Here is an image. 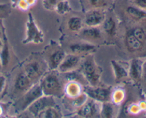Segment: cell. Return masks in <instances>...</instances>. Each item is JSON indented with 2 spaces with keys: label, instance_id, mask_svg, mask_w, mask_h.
<instances>
[{
  "label": "cell",
  "instance_id": "obj_1",
  "mask_svg": "<svg viewBox=\"0 0 146 118\" xmlns=\"http://www.w3.org/2000/svg\"><path fill=\"white\" fill-rule=\"evenodd\" d=\"M39 84L45 95L61 98L64 93L61 81L55 70H51L48 73L44 74Z\"/></svg>",
  "mask_w": 146,
  "mask_h": 118
},
{
  "label": "cell",
  "instance_id": "obj_2",
  "mask_svg": "<svg viewBox=\"0 0 146 118\" xmlns=\"http://www.w3.org/2000/svg\"><path fill=\"white\" fill-rule=\"evenodd\" d=\"M81 73L89 85L96 86L101 82L102 70L92 55H88L81 64Z\"/></svg>",
  "mask_w": 146,
  "mask_h": 118
},
{
  "label": "cell",
  "instance_id": "obj_3",
  "mask_svg": "<svg viewBox=\"0 0 146 118\" xmlns=\"http://www.w3.org/2000/svg\"><path fill=\"white\" fill-rule=\"evenodd\" d=\"M44 33L36 24L32 14L29 12L26 24V36L22 43L24 44H40L44 42Z\"/></svg>",
  "mask_w": 146,
  "mask_h": 118
},
{
  "label": "cell",
  "instance_id": "obj_4",
  "mask_svg": "<svg viewBox=\"0 0 146 118\" xmlns=\"http://www.w3.org/2000/svg\"><path fill=\"white\" fill-rule=\"evenodd\" d=\"M84 92L88 98L94 100L98 102H107L111 100L112 89L111 87H101L96 85H89L84 88Z\"/></svg>",
  "mask_w": 146,
  "mask_h": 118
},
{
  "label": "cell",
  "instance_id": "obj_5",
  "mask_svg": "<svg viewBox=\"0 0 146 118\" xmlns=\"http://www.w3.org/2000/svg\"><path fill=\"white\" fill-rule=\"evenodd\" d=\"M44 94H43L39 82L34 83L28 90L24 92L22 98L19 100L18 104H17V107L19 110L24 112L31 103H33L36 100L42 96Z\"/></svg>",
  "mask_w": 146,
  "mask_h": 118
},
{
  "label": "cell",
  "instance_id": "obj_6",
  "mask_svg": "<svg viewBox=\"0 0 146 118\" xmlns=\"http://www.w3.org/2000/svg\"><path fill=\"white\" fill-rule=\"evenodd\" d=\"M56 104L54 97L49 95H43L38 99L36 100L27 107V110L34 117H37L38 114L42 112L44 109L50 106H55Z\"/></svg>",
  "mask_w": 146,
  "mask_h": 118
},
{
  "label": "cell",
  "instance_id": "obj_7",
  "mask_svg": "<svg viewBox=\"0 0 146 118\" xmlns=\"http://www.w3.org/2000/svg\"><path fill=\"white\" fill-rule=\"evenodd\" d=\"M101 102L94 100L87 99V100L78 108L77 115L81 117H100Z\"/></svg>",
  "mask_w": 146,
  "mask_h": 118
},
{
  "label": "cell",
  "instance_id": "obj_8",
  "mask_svg": "<svg viewBox=\"0 0 146 118\" xmlns=\"http://www.w3.org/2000/svg\"><path fill=\"white\" fill-rule=\"evenodd\" d=\"M106 15L104 9H92L87 11L84 17V23L87 26H99L104 23Z\"/></svg>",
  "mask_w": 146,
  "mask_h": 118
},
{
  "label": "cell",
  "instance_id": "obj_9",
  "mask_svg": "<svg viewBox=\"0 0 146 118\" xmlns=\"http://www.w3.org/2000/svg\"><path fill=\"white\" fill-rule=\"evenodd\" d=\"M24 72L34 83H36V81L38 80L44 74L42 63L36 60H33L27 63L24 65Z\"/></svg>",
  "mask_w": 146,
  "mask_h": 118
},
{
  "label": "cell",
  "instance_id": "obj_10",
  "mask_svg": "<svg viewBox=\"0 0 146 118\" xmlns=\"http://www.w3.org/2000/svg\"><path fill=\"white\" fill-rule=\"evenodd\" d=\"M81 56L75 54H66L62 62L58 65L57 70L61 73L71 72L75 71L81 63Z\"/></svg>",
  "mask_w": 146,
  "mask_h": 118
},
{
  "label": "cell",
  "instance_id": "obj_11",
  "mask_svg": "<svg viewBox=\"0 0 146 118\" xmlns=\"http://www.w3.org/2000/svg\"><path fill=\"white\" fill-rule=\"evenodd\" d=\"M71 53L77 55H88L96 51V45L90 42L74 43L69 45Z\"/></svg>",
  "mask_w": 146,
  "mask_h": 118
},
{
  "label": "cell",
  "instance_id": "obj_12",
  "mask_svg": "<svg viewBox=\"0 0 146 118\" xmlns=\"http://www.w3.org/2000/svg\"><path fill=\"white\" fill-rule=\"evenodd\" d=\"M143 63L140 58H133L131 60L128 68V76L134 81L138 82L143 79Z\"/></svg>",
  "mask_w": 146,
  "mask_h": 118
},
{
  "label": "cell",
  "instance_id": "obj_13",
  "mask_svg": "<svg viewBox=\"0 0 146 118\" xmlns=\"http://www.w3.org/2000/svg\"><path fill=\"white\" fill-rule=\"evenodd\" d=\"M34 84V82L26 75L24 71H22L16 77L14 82V90L17 92L24 93Z\"/></svg>",
  "mask_w": 146,
  "mask_h": 118
},
{
  "label": "cell",
  "instance_id": "obj_14",
  "mask_svg": "<svg viewBox=\"0 0 146 118\" xmlns=\"http://www.w3.org/2000/svg\"><path fill=\"white\" fill-rule=\"evenodd\" d=\"M125 44L127 50L131 53H136L141 51L143 48L144 44L140 41L132 32L128 31L125 34Z\"/></svg>",
  "mask_w": 146,
  "mask_h": 118
},
{
  "label": "cell",
  "instance_id": "obj_15",
  "mask_svg": "<svg viewBox=\"0 0 146 118\" xmlns=\"http://www.w3.org/2000/svg\"><path fill=\"white\" fill-rule=\"evenodd\" d=\"M66 53L61 48L53 50L50 53L48 58V65L50 70H56L60 65Z\"/></svg>",
  "mask_w": 146,
  "mask_h": 118
},
{
  "label": "cell",
  "instance_id": "obj_16",
  "mask_svg": "<svg viewBox=\"0 0 146 118\" xmlns=\"http://www.w3.org/2000/svg\"><path fill=\"white\" fill-rule=\"evenodd\" d=\"M83 92L84 88L82 85L76 80H68L64 88V94L70 99L76 98L82 94Z\"/></svg>",
  "mask_w": 146,
  "mask_h": 118
},
{
  "label": "cell",
  "instance_id": "obj_17",
  "mask_svg": "<svg viewBox=\"0 0 146 118\" xmlns=\"http://www.w3.org/2000/svg\"><path fill=\"white\" fill-rule=\"evenodd\" d=\"M79 32L81 38L87 41H98L102 37V32L98 26H87L86 28H82Z\"/></svg>",
  "mask_w": 146,
  "mask_h": 118
},
{
  "label": "cell",
  "instance_id": "obj_18",
  "mask_svg": "<svg viewBox=\"0 0 146 118\" xmlns=\"http://www.w3.org/2000/svg\"><path fill=\"white\" fill-rule=\"evenodd\" d=\"M111 65L113 71L115 82H119L121 80L128 76V69H127L120 62L113 60L111 61Z\"/></svg>",
  "mask_w": 146,
  "mask_h": 118
},
{
  "label": "cell",
  "instance_id": "obj_19",
  "mask_svg": "<svg viewBox=\"0 0 146 118\" xmlns=\"http://www.w3.org/2000/svg\"><path fill=\"white\" fill-rule=\"evenodd\" d=\"M125 13L127 15L135 21H141L146 20V11L136 6H128L125 9Z\"/></svg>",
  "mask_w": 146,
  "mask_h": 118
},
{
  "label": "cell",
  "instance_id": "obj_20",
  "mask_svg": "<svg viewBox=\"0 0 146 118\" xmlns=\"http://www.w3.org/2000/svg\"><path fill=\"white\" fill-rule=\"evenodd\" d=\"M3 45L0 49V59H1L2 68L7 66L10 61V50L6 33L3 36Z\"/></svg>",
  "mask_w": 146,
  "mask_h": 118
},
{
  "label": "cell",
  "instance_id": "obj_21",
  "mask_svg": "<svg viewBox=\"0 0 146 118\" xmlns=\"http://www.w3.org/2000/svg\"><path fill=\"white\" fill-rule=\"evenodd\" d=\"M102 24L103 29L106 35L111 38L115 36L117 32V22L113 17H106Z\"/></svg>",
  "mask_w": 146,
  "mask_h": 118
},
{
  "label": "cell",
  "instance_id": "obj_22",
  "mask_svg": "<svg viewBox=\"0 0 146 118\" xmlns=\"http://www.w3.org/2000/svg\"><path fill=\"white\" fill-rule=\"evenodd\" d=\"M115 113V104L111 102V101L101 102L100 117L104 118H111L113 117Z\"/></svg>",
  "mask_w": 146,
  "mask_h": 118
},
{
  "label": "cell",
  "instance_id": "obj_23",
  "mask_svg": "<svg viewBox=\"0 0 146 118\" xmlns=\"http://www.w3.org/2000/svg\"><path fill=\"white\" fill-rule=\"evenodd\" d=\"M37 117L40 118H59L62 117L59 109L55 106H50L40 112Z\"/></svg>",
  "mask_w": 146,
  "mask_h": 118
},
{
  "label": "cell",
  "instance_id": "obj_24",
  "mask_svg": "<svg viewBox=\"0 0 146 118\" xmlns=\"http://www.w3.org/2000/svg\"><path fill=\"white\" fill-rule=\"evenodd\" d=\"M67 25L68 29L72 32H79L83 28V20L81 17L74 16L70 17Z\"/></svg>",
  "mask_w": 146,
  "mask_h": 118
},
{
  "label": "cell",
  "instance_id": "obj_25",
  "mask_svg": "<svg viewBox=\"0 0 146 118\" xmlns=\"http://www.w3.org/2000/svg\"><path fill=\"white\" fill-rule=\"evenodd\" d=\"M54 11L60 15H64L71 11V7L67 0H62L58 2Z\"/></svg>",
  "mask_w": 146,
  "mask_h": 118
},
{
  "label": "cell",
  "instance_id": "obj_26",
  "mask_svg": "<svg viewBox=\"0 0 146 118\" xmlns=\"http://www.w3.org/2000/svg\"><path fill=\"white\" fill-rule=\"evenodd\" d=\"M125 91L123 89H120L119 88V89H117L112 92L111 100H112L113 103L118 105L123 102L124 99H125Z\"/></svg>",
  "mask_w": 146,
  "mask_h": 118
},
{
  "label": "cell",
  "instance_id": "obj_27",
  "mask_svg": "<svg viewBox=\"0 0 146 118\" xmlns=\"http://www.w3.org/2000/svg\"><path fill=\"white\" fill-rule=\"evenodd\" d=\"M92 9H105L109 5L108 0H88Z\"/></svg>",
  "mask_w": 146,
  "mask_h": 118
},
{
  "label": "cell",
  "instance_id": "obj_28",
  "mask_svg": "<svg viewBox=\"0 0 146 118\" xmlns=\"http://www.w3.org/2000/svg\"><path fill=\"white\" fill-rule=\"evenodd\" d=\"M132 34L142 43H145L146 41V33L145 30L141 27H135L131 30Z\"/></svg>",
  "mask_w": 146,
  "mask_h": 118
},
{
  "label": "cell",
  "instance_id": "obj_29",
  "mask_svg": "<svg viewBox=\"0 0 146 118\" xmlns=\"http://www.w3.org/2000/svg\"><path fill=\"white\" fill-rule=\"evenodd\" d=\"M62 0H42V4L44 9L48 11H54L58 2Z\"/></svg>",
  "mask_w": 146,
  "mask_h": 118
},
{
  "label": "cell",
  "instance_id": "obj_30",
  "mask_svg": "<svg viewBox=\"0 0 146 118\" xmlns=\"http://www.w3.org/2000/svg\"><path fill=\"white\" fill-rule=\"evenodd\" d=\"M11 14V6L8 4H0V18H7Z\"/></svg>",
  "mask_w": 146,
  "mask_h": 118
},
{
  "label": "cell",
  "instance_id": "obj_31",
  "mask_svg": "<svg viewBox=\"0 0 146 118\" xmlns=\"http://www.w3.org/2000/svg\"><path fill=\"white\" fill-rule=\"evenodd\" d=\"M128 111L129 113L132 114V115H138L141 112H142V109L140 107L139 103L138 104H132L131 106L128 107Z\"/></svg>",
  "mask_w": 146,
  "mask_h": 118
},
{
  "label": "cell",
  "instance_id": "obj_32",
  "mask_svg": "<svg viewBox=\"0 0 146 118\" xmlns=\"http://www.w3.org/2000/svg\"><path fill=\"white\" fill-rule=\"evenodd\" d=\"M131 2L133 5L136 6L146 11V0H131Z\"/></svg>",
  "mask_w": 146,
  "mask_h": 118
},
{
  "label": "cell",
  "instance_id": "obj_33",
  "mask_svg": "<svg viewBox=\"0 0 146 118\" xmlns=\"http://www.w3.org/2000/svg\"><path fill=\"white\" fill-rule=\"evenodd\" d=\"M7 84V78L4 75H0V95L4 92Z\"/></svg>",
  "mask_w": 146,
  "mask_h": 118
},
{
  "label": "cell",
  "instance_id": "obj_34",
  "mask_svg": "<svg viewBox=\"0 0 146 118\" xmlns=\"http://www.w3.org/2000/svg\"><path fill=\"white\" fill-rule=\"evenodd\" d=\"M6 33L5 27H4V24H3V18H0V38L2 39L3 36Z\"/></svg>",
  "mask_w": 146,
  "mask_h": 118
},
{
  "label": "cell",
  "instance_id": "obj_35",
  "mask_svg": "<svg viewBox=\"0 0 146 118\" xmlns=\"http://www.w3.org/2000/svg\"><path fill=\"white\" fill-rule=\"evenodd\" d=\"M143 78L146 82V60L143 63Z\"/></svg>",
  "mask_w": 146,
  "mask_h": 118
},
{
  "label": "cell",
  "instance_id": "obj_36",
  "mask_svg": "<svg viewBox=\"0 0 146 118\" xmlns=\"http://www.w3.org/2000/svg\"><path fill=\"white\" fill-rule=\"evenodd\" d=\"M4 105L0 104V117L4 114Z\"/></svg>",
  "mask_w": 146,
  "mask_h": 118
},
{
  "label": "cell",
  "instance_id": "obj_37",
  "mask_svg": "<svg viewBox=\"0 0 146 118\" xmlns=\"http://www.w3.org/2000/svg\"><path fill=\"white\" fill-rule=\"evenodd\" d=\"M2 45H3V40L0 38V49H1V47H2Z\"/></svg>",
  "mask_w": 146,
  "mask_h": 118
},
{
  "label": "cell",
  "instance_id": "obj_38",
  "mask_svg": "<svg viewBox=\"0 0 146 118\" xmlns=\"http://www.w3.org/2000/svg\"><path fill=\"white\" fill-rule=\"evenodd\" d=\"M2 68V65H1V59H0V70Z\"/></svg>",
  "mask_w": 146,
  "mask_h": 118
},
{
  "label": "cell",
  "instance_id": "obj_39",
  "mask_svg": "<svg viewBox=\"0 0 146 118\" xmlns=\"http://www.w3.org/2000/svg\"><path fill=\"white\" fill-rule=\"evenodd\" d=\"M145 102H146V101H145Z\"/></svg>",
  "mask_w": 146,
  "mask_h": 118
}]
</instances>
